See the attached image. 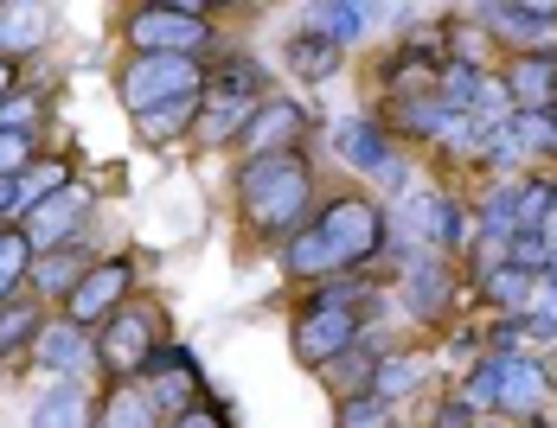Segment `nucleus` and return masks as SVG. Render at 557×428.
I'll return each instance as SVG.
<instances>
[{
	"mask_svg": "<svg viewBox=\"0 0 557 428\" xmlns=\"http://www.w3.org/2000/svg\"><path fill=\"white\" fill-rule=\"evenodd\" d=\"M237 192H244V217L257 224V230H295L301 212L314 205V173L301 154H263V161L244 166V179H237Z\"/></svg>",
	"mask_w": 557,
	"mask_h": 428,
	"instance_id": "obj_1",
	"label": "nucleus"
},
{
	"mask_svg": "<svg viewBox=\"0 0 557 428\" xmlns=\"http://www.w3.org/2000/svg\"><path fill=\"white\" fill-rule=\"evenodd\" d=\"M199 90H206L199 58H135L122 71V103L135 109V115L173 109V103H186V97H199Z\"/></svg>",
	"mask_w": 557,
	"mask_h": 428,
	"instance_id": "obj_2",
	"label": "nucleus"
},
{
	"mask_svg": "<svg viewBox=\"0 0 557 428\" xmlns=\"http://www.w3.org/2000/svg\"><path fill=\"white\" fill-rule=\"evenodd\" d=\"M128 39L141 58H193L212 46V26L193 0H173V7H141L128 20Z\"/></svg>",
	"mask_w": 557,
	"mask_h": 428,
	"instance_id": "obj_3",
	"label": "nucleus"
},
{
	"mask_svg": "<svg viewBox=\"0 0 557 428\" xmlns=\"http://www.w3.org/2000/svg\"><path fill=\"white\" fill-rule=\"evenodd\" d=\"M84 217H90V192L84 186H64L52 199H39L33 212H26V250L33 256H52V250H71L77 243V230H84Z\"/></svg>",
	"mask_w": 557,
	"mask_h": 428,
	"instance_id": "obj_4",
	"label": "nucleus"
},
{
	"mask_svg": "<svg viewBox=\"0 0 557 428\" xmlns=\"http://www.w3.org/2000/svg\"><path fill=\"white\" fill-rule=\"evenodd\" d=\"M321 237L339 250V263H366V256H379V243H385V217L372 199H334L327 212H321Z\"/></svg>",
	"mask_w": 557,
	"mask_h": 428,
	"instance_id": "obj_5",
	"label": "nucleus"
},
{
	"mask_svg": "<svg viewBox=\"0 0 557 428\" xmlns=\"http://www.w3.org/2000/svg\"><path fill=\"white\" fill-rule=\"evenodd\" d=\"M352 345H359V314H346V307H301V320H295V358L301 365L327 372Z\"/></svg>",
	"mask_w": 557,
	"mask_h": 428,
	"instance_id": "obj_6",
	"label": "nucleus"
},
{
	"mask_svg": "<svg viewBox=\"0 0 557 428\" xmlns=\"http://www.w3.org/2000/svg\"><path fill=\"white\" fill-rule=\"evenodd\" d=\"M154 352H161V345H154V320H148L141 307H122V314L103 320V332H97V365H103L110 377L148 372Z\"/></svg>",
	"mask_w": 557,
	"mask_h": 428,
	"instance_id": "obj_7",
	"label": "nucleus"
},
{
	"mask_svg": "<svg viewBox=\"0 0 557 428\" xmlns=\"http://www.w3.org/2000/svg\"><path fill=\"white\" fill-rule=\"evenodd\" d=\"M308 135V109L288 103V97H270V103L250 109V122H244V135H237V148L250 154V161H263V154H295V141Z\"/></svg>",
	"mask_w": 557,
	"mask_h": 428,
	"instance_id": "obj_8",
	"label": "nucleus"
},
{
	"mask_svg": "<svg viewBox=\"0 0 557 428\" xmlns=\"http://www.w3.org/2000/svg\"><path fill=\"white\" fill-rule=\"evenodd\" d=\"M128 281H135V268L110 256V263H97L77 288H71V301H64V314L71 326H97V320H115L122 314V294H128Z\"/></svg>",
	"mask_w": 557,
	"mask_h": 428,
	"instance_id": "obj_9",
	"label": "nucleus"
},
{
	"mask_svg": "<svg viewBox=\"0 0 557 428\" xmlns=\"http://www.w3.org/2000/svg\"><path fill=\"white\" fill-rule=\"evenodd\" d=\"M506 97L519 103V115H552L557 109V52L532 46L506 64Z\"/></svg>",
	"mask_w": 557,
	"mask_h": 428,
	"instance_id": "obj_10",
	"label": "nucleus"
},
{
	"mask_svg": "<svg viewBox=\"0 0 557 428\" xmlns=\"http://www.w3.org/2000/svg\"><path fill=\"white\" fill-rule=\"evenodd\" d=\"M148 390H154L161 410H186V416H193V403H199V365H193L180 345H161V352L148 358Z\"/></svg>",
	"mask_w": 557,
	"mask_h": 428,
	"instance_id": "obj_11",
	"label": "nucleus"
},
{
	"mask_svg": "<svg viewBox=\"0 0 557 428\" xmlns=\"http://www.w3.org/2000/svg\"><path fill=\"white\" fill-rule=\"evenodd\" d=\"M257 90H263V64L250 52H224L212 71H206V97L212 103H237V109H257Z\"/></svg>",
	"mask_w": 557,
	"mask_h": 428,
	"instance_id": "obj_12",
	"label": "nucleus"
},
{
	"mask_svg": "<svg viewBox=\"0 0 557 428\" xmlns=\"http://www.w3.org/2000/svg\"><path fill=\"white\" fill-rule=\"evenodd\" d=\"M334 148L346 154V161L359 166V173H391V141H385V128L372 122V115H346L334 128Z\"/></svg>",
	"mask_w": 557,
	"mask_h": 428,
	"instance_id": "obj_13",
	"label": "nucleus"
},
{
	"mask_svg": "<svg viewBox=\"0 0 557 428\" xmlns=\"http://www.w3.org/2000/svg\"><path fill=\"white\" fill-rule=\"evenodd\" d=\"M545 396H552L545 365H532V358H506V372H500V410L506 416H532V423H539Z\"/></svg>",
	"mask_w": 557,
	"mask_h": 428,
	"instance_id": "obj_14",
	"label": "nucleus"
},
{
	"mask_svg": "<svg viewBox=\"0 0 557 428\" xmlns=\"http://www.w3.org/2000/svg\"><path fill=\"white\" fill-rule=\"evenodd\" d=\"M33 428H90V396L84 383H52L33 403Z\"/></svg>",
	"mask_w": 557,
	"mask_h": 428,
	"instance_id": "obj_15",
	"label": "nucleus"
},
{
	"mask_svg": "<svg viewBox=\"0 0 557 428\" xmlns=\"http://www.w3.org/2000/svg\"><path fill=\"white\" fill-rule=\"evenodd\" d=\"M288 71L321 84V77H334V71H339V46H334V39H321V33L308 26V33H295V39H288Z\"/></svg>",
	"mask_w": 557,
	"mask_h": 428,
	"instance_id": "obj_16",
	"label": "nucleus"
},
{
	"mask_svg": "<svg viewBox=\"0 0 557 428\" xmlns=\"http://www.w3.org/2000/svg\"><path fill=\"white\" fill-rule=\"evenodd\" d=\"M481 20H487L494 33H506V39H552L557 7H487Z\"/></svg>",
	"mask_w": 557,
	"mask_h": 428,
	"instance_id": "obj_17",
	"label": "nucleus"
},
{
	"mask_svg": "<svg viewBox=\"0 0 557 428\" xmlns=\"http://www.w3.org/2000/svg\"><path fill=\"white\" fill-rule=\"evenodd\" d=\"M97 428H161V403H154V390H135V383H122L110 396V410H103V423Z\"/></svg>",
	"mask_w": 557,
	"mask_h": 428,
	"instance_id": "obj_18",
	"label": "nucleus"
},
{
	"mask_svg": "<svg viewBox=\"0 0 557 428\" xmlns=\"http://www.w3.org/2000/svg\"><path fill=\"white\" fill-rule=\"evenodd\" d=\"M46 39V13L39 7H0V58L13 64L20 52H33Z\"/></svg>",
	"mask_w": 557,
	"mask_h": 428,
	"instance_id": "obj_19",
	"label": "nucleus"
},
{
	"mask_svg": "<svg viewBox=\"0 0 557 428\" xmlns=\"http://www.w3.org/2000/svg\"><path fill=\"white\" fill-rule=\"evenodd\" d=\"M487 301L494 307H506V314H525L532 307V294H539V275H525V268H512V263H500V268H487Z\"/></svg>",
	"mask_w": 557,
	"mask_h": 428,
	"instance_id": "obj_20",
	"label": "nucleus"
},
{
	"mask_svg": "<svg viewBox=\"0 0 557 428\" xmlns=\"http://www.w3.org/2000/svg\"><path fill=\"white\" fill-rule=\"evenodd\" d=\"M417 224H423L443 250H461V237H468L461 205H455V199H436V192H423V199H417Z\"/></svg>",
	"mask_w": 557,
	"mask_h": 428,
	"instance_id": "obj_21",
	"label": "nucleus"
},
{
	"mask_svg": "<svg viewBox=\"0 0 557 428\" xmlns=\"http://www.w3.org/2000/svg\"><path fill=\"white\" fill-rule=\"evenodd\" d=\"M288 268H301V275H327V281H334L346 263H339V250L321 237V224H314V230H301V237L288 243Z\"/></svg>",
	"mask_w": 557,
	"mask_h": 428,
	"instance_id": "obj_22",
	"label": "nucleus"
},
{
	"mask_svg": "<svg viewBox=\"0 0 557 428\" xmlns=\"http://www.w3.org/2000/svg\"><path fill=\"white\" fill-rule=\"evenodd\" d=\"M39 358H46V365H52V372H77V365H84V358H90V345H84V326H46V332H39Z\"/></svg>",
	"mask_w": 557,
	"mask_h": 428,
	"instance_id": "obj_23",
	"label": "nucleus"
},
{
	"mask_svg": "<svg viewBox=\"0 0 557 428\" xmlns=\"http://www.w3.org/2000/svg\"><path fill=\"white\" fill-rule=\"evenodd\" d=\"M39 332H46V320H39V307H33V301H7V307H0V352L39 345Z\"/></svg>",
	"mask_w": 557,
	"mask_h": 428,
	"instance_id": "obj_24",
	"label": "nucleus"
},
{
	"mask_svg": "<svg viewBox=\"0 0 557 428\" xmlns=\"http://www.w3.org/2000/svg\"><path fill=\"white\" fill-rule=\"evenodd\" d=\"M84 275H90V268L77 263V250H52V256H39V268H33L39 294H64V301H71V288H77Z\"/></svg>",
	"mask_w": 557,
	"mask_h": 428,
	"instance_id": "obj_25",
	"label": "nucleus"
},
{
	"mask_svg": "<svg viewBox=\"0 0 557 428\" xmlns=\"http://www.w3.org/2000/svg\"><path fill=\"white\" fill-rule=\"evenodd\" d=\"M26 268H33V250H26V237H20V230H0V307L13 301V288L26 281Z\"/></svg>",
	"mask_w": 557,
	"mask_h": 428,
	"instance_id": "obj_26",
	"label": "nucleus"
},
{
	"mask_svg": "<svg viewBox=\"0 0 557 428\" xmlns=\"http://www.w3.org/2000/svg\"><path fill=\"white\" fill-rule=\"evenodd\" d=\"M314 33H321V39H334V46L359 39V33H366V7H346V0H334V7H314Z\"/></svg>",
	"mask_w": 557,
	"mask_h": 428,
	"instance_id": "obj_27",
	"label": "nucleus"
},
{
	"mask_svg": "<svg viewBox=\"0 0 557 428\" xmlns=\"http://www.w3.org/2000/svg\"><path fill=\"white\" fill-rule=\"evenodd\" d=\"M481 84H487V77H481L474 64H448V71H443V109L468 115V109H474V97H481Z\"/></svg>",
	"mask_w": 557,
	"mask_h": 428,
	"instance_id": "obj_28",
	"label": "nucleus"
},
{
	"mask_svg": "<svg viewBox=\"0 0 557 428\" xmlns=\"http://www.w3.org/2000/svg\"><path fill=\"white\" fill-rule=\"evenodd\" d=\"M512 141L532 154H557V109L552 115H512Z\"/></svg>",
	"mask_w": 557,
	"mask_h": 428,
	"instance_id": "obj_29",
	"label": "nucleus"
},
{
	"mask_svg": "<svg viewBox=\"0 0 557 428\" xmlns=\"http://www.w3.org/2000/svg\"><path fill=\"white\" fill-rule=\"evenodd\" d=\"M545 212H552V186H545V179H532V186L512 192V224H519V230H539Z\"/></svg>",
	"mask_w": 557,
	"mask_h": 428,
	"instance_id": "obj_30",
	"label": "nucleus"
},
{
	"mask_svg": "<svg viewBox=\"0 0 557 428\" xmlns=\"http://www.w3.org/2000/svg\"><path fill=\"white\" fill-rule=\"evenodd\" d=\"M506 263L525 268V275H539V268H552V263H557V250L545 243V237H539V230H519V237H512V250H506Z\"/></svg>",
	"mask_w": 557,
	"mask_h": 428,
	"instance_id": "obj_31",
	"label": "nucleus"
},
{
	"mask_svg": "<svg viewBox=\"0 0 557 428\" xmlns=\"http://www.w3.org/2000/svg\"><path fill=\"white\" fill-rule=\"evenodd\" d=\"M193 115H199V97H186V103H173V109H154V115H141V135L148 141H173Z\"/></svg>",
	"mask_w": 557,
	"mask_h": 428,
	"instance_id": "obj_32",
	"label": "nucleus"
},
{
	"mask_svg": "<svg viewBox=\"0 0 557 428\" xmlns=\"http://www.w3.org/2000/svg\"><path fill=\"white\" fill-rule=\"evenodd\" d=\"M410 307H417V314H436V307H443V268L436 263L410 268Z\"/></svg>",
	"mask_w": 557,
	"mask_h": 428,
	"instance_id": "obj_33",
	"label": "nucleus"
},
{
	"mask_svg": "<svg viewBox=\"0 0 557 428\" xmlns=\"http://www.w3.org/2000/svg\"><path fill=\"white\" fill-rule=\"evenodd\" d=\"M500 372H506V358H487L481 372L468 377V390H461V403H468V410H487V403H500Z\"/></svg>",
	"mask_w": 557,
	"mask_h": 428,
	"instance_id": "obj_34",
	"label": "nucleus"
},
{
	"mask_svg": "<svg viewBox=\"0 0 557 428\" xmlns=\"http://www.w3.org/2000/svg\"><path fill=\"white\" fill-rule=\"evenodd\" d=\"M525 332L532 339H557V281H539V301L525 307Z\"/></svg>",
	"mask_w": 557,
	"mask_h": 428,
	"instance_id": "obj_35",
	"label": "nucleus"
},
{
	"mask_svg": "<svg viewBox=\"0 0 557 428\" xmlns=\"http://www.w3.org/2000/svg\"><path fill=\"white\" fill-rule=\"evenodd\" d=\"M339 428H391V403H379V396H352V403L339 410Z\"/></svg>",
	"mask_w": 557,
	"mask_h": 428,
	"instance_id": "obj_36",
	"label": "nucleus"
},
{
	"mask_svg": "<svg viewBox=\"0 0 557 428\" xmlns=\"http://www.w3.org/2000/svg\"><path fill=\"white\" fill-rule=\"evenodd\" d=\"M26 161H33V135H7L0 128V179H20Z\"/></svg>",
	"mask_w": 557,
	"mask_h": 428,
	"instance_id": "obj_37",
	"label": "nucleus"
},
{
	"mask_svg": "<svg viewBox=\"0 0 557 428\" xmlns=\"http://www.w3.org/2000/svg\"><path fill=\"white\" fill-rule=\"evenodd\" d=\"M410 358H379V377H372V396H379V403H391V396H397V390H404V383H410Z\"/></svg>",
	"mask_w": 557,
	"mask_h": 428,
	"instance_id": "obj_38",
	"label": "nucleus"
},
{
	"mask_svg": "<svg viewBox=\"0 0 557 428\" xmlns=\"http://www.w3.org/2000/svg\"><path fill=\"white\" fill-rule=\"evenodd\" d=\"M436 428H474V410L468 403H443L436 410Z\"/></svg>",
	"mask_w": 557,
	"mask_h": 428,
	"instance_id": "obj_39",
	"label": "nucleus"
},
{
	"mask_svg": "<svg viewBox=\"0 0 557 428\" xmlns=\"http://www.w3.org/2000/svg\"><path fill=\"white\" fill-rule=\"evenodd\" d=\"M180 428H224L219 416H206V410H193V416H180Z\"/></svg>",
	"mask_w": 557,
	"mask_h": 428,
	"instance_id": "obj_40",
	"label": "nucleus"
},
{
	"mask_svg": "<svg viewBox=\"0 0 557 428\" xmlns=\"http://www.w3.org/2000/svg\"><path fill=\"white\" fill-rule=\"evenodd\" d=\"M0 103H13V64L0 58Z\"/></svg>",
	"mask_w": 557,
	"mask_h": 428,
	"instance_id": "obj_41",
	"label": "nucleus"
},
{
	"mask_svg": "<svg viewBox=\"0 0 557 428\" xmlns=\"http://www.w3.org/2000/svg\"><path fill=\"white\" fill-rule=\"evenodd\" d=\"M539 237H545V243H552V250H557V205H552V212H545V224H539Z\"/></svg>",
	"mask_w": 557,
	"mask_h": 428,
	"instance_id": "obj_42",
	"label": "nucleus"
},
{
	"mask_svg": "<svg viewBox=\"0 0 557 428\" xmlns=\"http://www.w3.org/2000/svg\"><path fill=\"white\" fill-rule=\"evenodd\" d=\"M532 428H545V423H532Z\"/></svg>",
	"mask_w": 557,
	"mask_h": 428,
	"instance_id": "obj_43",
	"label": "nucleus"
},
{
	"mask_svg": "<svg viewBox=\"0 0 557 428\" xmlns=\"http://www.w3.org/2000/svg\"><path fill=\"white\" fill-rule=\"evenodd\" d=\"M552 275H557V263H552Z\"/></svg>",
	"mask_w": 557,
	"mask_h": 428,
	"instance_id": "obj_44",
	"label": "nucleus"
}]
</instances>
